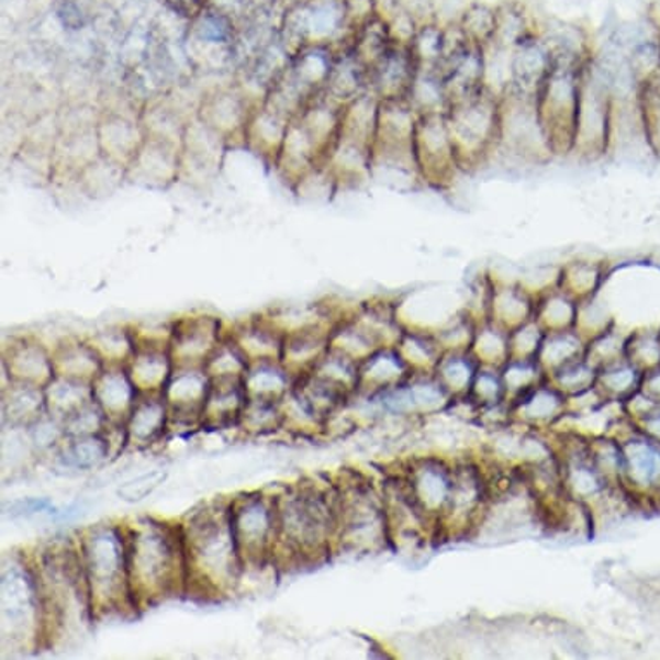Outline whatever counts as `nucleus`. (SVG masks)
Listing matches in <instances>:
<instances>
[{"mask_svg":"<svg viewBox=\"0 0 660 660\" xmlns=\"http://www.w3.org/2000/svg\"><path fill=\"white\" fill-rule=\"evenodd\" d=\"M165 2L174 9L175 13L186 18L198 16L206 5V0H165Z\"/></svg>","mask_w":660,"mask_h":660,"instance_id":"nucleus-16","label":"nucleus"},{"mask_svg":"<svg viewBox=\"0 0 660 660\" xmlns=\"http://www.w3.org/2000/svg\"><path fill=\"white\" fill-rule=\"evenodd\" d=\"M640 108L648 146L660 158V78L640 90Z\"/></svg>","mask_w":660,"mask_h":660,"instance_id":"nucleus-14","label":"nucleus"},{"mask_svg":"<svg viewBox=\"0 0 660 660\" xmlns=\"http://www.w3.org/2000/svg\"><path fill=\"white\" fill-rule=\"evenodd\" d=\"M496 153L533 165L547 163L553 156L544 123L539 120L536 99L503 93Z\"/></svg>","mask_w":660,"mask_h":660,"instance_id":"nucleus-4","label":"nucleus"},{"mask_svg":"<svg viewBox=\"0 0 660 660\" xmlns=\"http://www.w3.org/2000/svg\"><path fill=\"white\" fill-rule=\"evenodd\" d=\"M462 170L476 168L496 153L502 120V98L491 90L451 102L446 111Z\"/></svg>","mask_w":660,"mask_h":660,"instance_id":"nucleus-2","label":"nucleus"},{"mask_svg":"<svg viewBox=\"0 0 660 660\" xmlns=\"http://www.w3.org/2000/svg\"><path fill=\"white\" fill-rule=\"evenodd\" d=\"M406 99L418 114L446 113L450 108V96L441 69L418 66Z\"/></svg>","mask_w":660,"mask_h":660,"instance_id":"nucleus-10","label":"nucleus"},{"mask_svg":"<svg viewBox=\"0 0 660 660\" xmlns=\"http://www.w3.org/2000/svg\"><path fill=\"white\" fill-rule=\"evenodd\" d=\"M414 156L421 182L433 189L450 186L462 170L446 113L421 114L414 137Z\"/></svg>","mask_w":660,"mask_h":660,"instance_id":"nucleus-5","label":"nucleus"},{"mask_svg":"<svg viewBox=\"0 0 660 660\" xmlns=\"http://www.w3.org/2000/svg\"><path fill=\"white\" fill-rule=\"evenodd\" d=\"M417 69L418 63L410 45L394 42L381 59L369 68L370 92L381 101L406 98Z\"/></svg>","mask_w":660,"mask_h":660,"instance_id":"nucleus-7","label":"nucleus"},{"mask_svg":"<svg viewBox=\"0 0 660 660\" xmlns=\"http://www.w3.org/2000/svg\"><path fill=\"white\" fill-rule=\"evenodd\" d=\"M553 66V54L541 33L515 45L511 51V80L505 93H515L523 98H538L539 89L547 80Z\"/></svg>","mask_w":660,"mask_h":660,"instance_id":"nucleus-6","label":"nucleus"},{"mask_svg":"<svg viewBox=\"0 0 660 660\" xmlns=\"http://www.w3.org/2000/svg\"><path fill=\"white\" fill-rule=\"evenodd\" d=\"M592 59V57H590ZM586 61L553 56V66L536 98L539 120L553 156L574 149L575 118L580 108L581 78Z\"/></svg>","mask_w":660,"mask_h":660,"instance_id":"nucleus-1","label":"nucleus"},{"mask_svg":"<svg viewBox=\"0 0 660 660\" xmlns=\"http://www.w3.org/2000/svg\"><path fill=\"white\" fill-rule=\"evenodd\" d=\"M167 478V472L163 470H153L150 474L138 476L134 481L126 482L125 486L118 490L120 499L125 502L135 503L149 496L156 488Z\"/></svg>","mask_w":660,"mask_h":660,"instance_id":"nucleus-15","label":"nucleus"},{"mask_svg":"<svg viewBox=\"0 0 660 660\" xmlns=\"http://www.w3.org/2000/svg\"><path fill=\"white\" fill-rule=\"evenodd\" d=\"M612 98L593 56L584 65L581 78L580 108L575 118V156L596 161L604 158L611 144Z\"/></svg>","mask_w":660,"mask_h":660,"instance_id":"nucleus-3","label":"nucleus"},{"mask_svg":"<svg viewBox=\"0 0 660 660\" xmlns=\"http://www.w3.org/2000/svg\"><path fill=\"white\" fill-rule=\"evenodd\" d=\"M410 49L414 53L418 66L439 68L446 54L445 23L436 18L422 21L414 41L410 42Z\"/></svg>","mask_w":660,"mask_h":660,"instance_id":"nucleus-12","label":"nucleus"},{"mask_svg":"<svg viewBox=\"0 0 660 660\" xmlns=\"http://www.w3.org/2000/svg\"><path fill=\"white\" fill-rule=\"evenodd\" d=\"M441 69L450 104L486 89V57L484 47L466 42L446 56Z\"/></svg>","mask_w":660,"mask_h":660,"instance_id":"nucleus-8","label":"nucleus"},{"mask_svg":"<svg viewBox=\"0 0 660 660\" xmlns=\"http://www.w3.org/2000/svg\"><path fill=\"white\" fill-rule=\"evenodd\" d=\"M457 23L467 41L486 47L493 42L494 30H496V5L470 2L463 8Z\"/></svg>","mask_w":660,"mask_h":660,"instance_id":"nucleus-13","label":"nucleus"},{"mask_svg":"<svg viewBox=\"0 0 660 660\" xmlns=\"http://www.w3.org/2000/svg\"><path fill=\"white\" fill-rule=\"evenodd\" d=\"M535 33H538V30L533 25L532 14L527 13V9L521 2L506 0L503 4L496 5V30L491 44L512 51L515 45Z\"/></svg>","mask_w":660,"mask_h":660,"instance_id":"nucleus-11","label":"nucleus"},{"mask_svg":"<svg viewBox=\"0 0 660 660\" xmlns=\"http://www.w3.org/2000/svg\"><path fill=\"white\" fill-rule=\"evenodd\" d=\"M203 123L213 130L220 137L247 128L251 118L247 116L246 104L243 96L234 90H222L216 92L206 104L203 105Z\"/></svg>","mask_w":660,"mask_h":660,"instance_id":"nucleus-9","label":"nucleus"}]
</instances>
